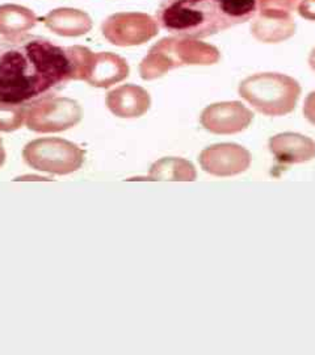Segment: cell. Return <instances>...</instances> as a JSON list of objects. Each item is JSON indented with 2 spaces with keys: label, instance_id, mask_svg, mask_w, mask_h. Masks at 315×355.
<instances>
[{
  "label": "cell",
  "instance_id": "obj_1",
  "mask_svg": "<svg viewBox=\"0 0 315 355\" xmlns=\"http://www.w3.org/2000/svg\"><path fill=\"white\" fill-rule=\"evenodd\" d=\"M71 79L67 49L48 38H0V102L29 105L53 96Z\"/></svg>",
  "mask_w": 315,
  "mask_h": 355
},
{
  "label": "cell",
  "instance_id": "obj_2",
  "mask_svg": "<svg viewBox=\"0 0 315 355\" xmlns=\"http://www.w3.org/2000/svg\"><path fill=\"white\" fill-rule=\"evenodd\" d=\"M260 0H162L155 21L183 38H205L252 20Z\"/></svg>",
  "mask_w": 315,
  "mask_h": 355
},
{
  "label": "cell",
  "instance_id": "obj_3",
  "mask_svg": "<svg viewBox=\"0 0 315 355\" xmlns=\"http://www.w3.org/2000/svg\"><path fill=\"white\" fill-rule=\"evenodd\" d=\"M240 95L260 114L284 116L296 108L301 86L290 76L263 73L244 79L240 83Z\"/></svg>",
  "mask_w": 315,
  "mask_h": 355
},
{
  "label": "cell",
  "instance_id": "obj_4",
  "mask_svg": "<svg viewBox=\"0 0 315 355\" xmlns=\"http://www.w3.org/2000/svg\"><path fill=\"white\" fill-rule=\"evenodd\" d=\"M218 61L213 48L179 38H164L152 48L139 66L142 79L152 80L183 64H212Z\"/></svg>",
  "mask_w": 315,
  "mask_h": 355
},
{
  "label": "cell",
  "instance_id": "obj_5",
  "mask_svg": "<svg viewBox=\"0 0 315 355\" xmlns=\"http://www.w3.org/2000/svg\"><path fill=\"white\" fill-rule=\"evenodd\" d=\"M71 64V79L84 80L98 89H109L129 76V64L114 53H92L84 46L66 48Z\"/></svg>",
  "mask_w": 315,
  "mask_h": 355
},
{
  "label": "cell",
  "instance_id": "obj_6",
  "mask_svg": "<svg viewBox=\"0 0 315 355\" xmlns=\"http://www.w3.org/2000/svg\"><path fill=\"white\" fill-rule=\"evenodd\" d=\"M86 153L74 142L48 137L28 142L23 150L26 165L55 175H69L82 168Z\"/></svg>",
  "mask_w": 315,
  "mask_h": 355
},
{
  "label": "cell",
  "instance_id": "obj_7",
  "mask_svg": "<svg viewBox=\"0 0 315 355\" xmlns=\"http://www.w3.org/2000/svg\"><path fill=\"white\" fill-rule=\"evenodd\" d=\"M83 117L80 104L61 96H49L26 108V128L36 133H60L76 127Z\"/></svg>",
  "mask_w": 315,
  "mask_h": 355
},
{
  "label": "cell",
  "instance_id": "obj_8",
  "mask_svg": "<svg viewBox=\"0 0 315 355\" xmlns=\"http://www.w3.org/2000/svg\"><path fill=\"white\" fill-rule=\"evenodd\" d=\"M102 36L117 46L145 44L158 33V24L143 13H116L101 24Z\"/></svg>",
  "mask_w": 315,
  "mask_h": 355
},
{
  "label": "cell",
  "instance_id": "obj_9",
  "mask_svg": "<svg viewBox=\"0 0 315 355\" xmlns=\"http://www.w3.org/2000/svg\"><path fill=\"white\" fill-rule=\"evenodd\" d=\"M251 154L238 144H215L202 150L199 162L213 177H235L251 166Z\"/></svg>",
  "mask_w": 315,
  "mask_h": 355
},
{
  "label": "cell",
  "instance_id": "obj_10",
  "mask_svg": "<svg viewBox=\"0 0 315 355\" xmlns=\"http://www.w3.org/2000/svg\"><path fill=\"white\" fill-rule=\"evenodd\" d=\"M253 114L240 102L215 103L202 111V127L215 135H235L247 129Z\"/></svg>",
  "mask_w": 315,
  "mask_h": 355
},
{
  "label": "cell",
  "instance_id": "obj_11",
  "mask_svg": "<svg viewBox=\"0 0 315 355\" xmlns=\"http://www.w3.org/2000/svg\"><path fill=\"white\" fill-rule=\"evenodd\" d=\"M107 107L121 119H136L146 114L152 107L150 94L136 85H124L107 95Z\"/></svg>",
  "mask_w": 315,
  "mask_h": 355
},
{
  "label": "cell",
  "instance_id": "obj_12",
  "mask_svg": "<svg viewBox=\"0 0 315 355\" xmlns=\"http://www.w3.org/2000/svg\"><path fill=\"white\" fill-rule=\"evenodd\" d=\"M269 152L282 165L305 164L315 158V142L298 133H281L269 140Z\"/></svg>",
  "mask_w": 315,
  "mask_h": 355
},
{
  "label": "cell",
  "instance_id": "obj_13",
  "mask_svg": "<svg viewBox=\"0 0 315 355\" xmlns=\"http://www.w3.org/2000/svg\"><path fill=\"white\" fill-rule=\"evenodd\" d=\"M45 26L62 37H80L92 29V19L89 13L74 8H58L42 19Z\"/></svg>",
  "mask_w": 315,
  "mask_h": 355
},
{
  "label": "cell",
  "instance_id": "obj_14",
  "mask_svg": "<svg viewBox=\"0 0 315 355\" xmlns=\"http://www.w3.org/2000/svg\"><path fill=\"white\" fill-rule=\"evenodd\" d=\"M37 23V15L26 7L17 4L0 6V35H21L33 29Z\"/></svg>",
  "mask_w": 315,
  "mask_h": 355
},
{
  "label": "cell",
  "instance_id": "obj_15",
  "mask_svg": "<svg viewBox=\"0 0 315 355\" xmlns=\"http://www.w3.org/2000/svg\"><path fill=\"white\" fill-rule=\"evenodd\" d=\"M150 180L195 182L197 179L196 167L184 158L165 157L152 164L149 171Z\"/></svg>",
  "mask_w": 315,
  "mask_h": 355
},
{
  "label": "cell",
  "instance_id": "obj_16",
  "mask_svg": "<svg viewBox=\"0 0 315 355\" xmlns=\"http://www.w3.org/2000/svg\"><path fill=\"white\" fill-rule=\"evenodd\" d=\"M28 105L0 102V132L11 133L26 123Z\"/></svg>",
  "mask_w": 315,
  "mask_h": 355
},
{
  "label": "cell",
  "instance_id": "obj_17",
  "mask_svg": "<svg viewBox=\"0 0 315 355\" xmlns=\"http://www.w3.org/2000/svg\"><path fill=\"white\" fill-rule=\"evenodd\" d=\"M303 114L312 124L315 125V91L307 96L303 105Z\"/></svg>",
  "mask_w": 315,
  "mask_h": 355
},
{
  "label": "cell",
  "instance_id": "obj_18",
  "mask_svg": "<svg viewBox=\"0 0 315 355\" xmlns=\"http://www.w3.org/2000/svg\"><path fill=\"white\" fill-rule=\"evenodd\" d=\"M6 162V150H4V146H3V140L0 139V168L3 167Z\"/></svg>",
  "mask_w": 315,
  "mask_h": 355
},
{
  "label": "cell",
  "instance_id": "obj_19",
  "mask_svg": "<svg viewBox=\"0 0 315 355\" xmlns=\"http://www.w3.org/2000/svg\"><path fill=\"white\" fill-rule=\"evenodd\" d=\"M309 62H310V66H312V69L315 71V49L312 53V55H310V60H309Z\"/></svg>",
  "mask_w": 315,
  "mask_h": 355
}]
</instances>
